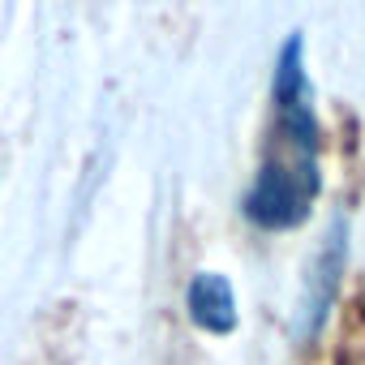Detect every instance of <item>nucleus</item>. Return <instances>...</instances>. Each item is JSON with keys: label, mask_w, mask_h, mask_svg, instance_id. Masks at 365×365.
Masks as SVG:
<instances>
[{"label": "nucleus", "mask_w": 365, "mask_h": 365, "mask_svg": "<svg viewBox=\"0 0 365 365\" xmlns=\"http://www.w3.org/2000/svg\"><path fill=\"white\" fill-rule=\"evenodd\" d=\"M322 194V125L305 69V39L292 31L275 61L271 82V129L262 159L241 198V211L262 232H292L314 215Z\"/></svg>", "instance_id": "1"}, {"label": "nucleus", "mask_w": 365, "mask_h": 365, "mask_svg": "<svg viewBox=\"0 0 365 365\" xmlns=\"http://www.w3.org/2000/svg\"><path fill=\"white\" fill-rule=\"evenodd\" d=\"M344 267H348V220L335 215L322 245L314 250L309 258V271H305V288H301V305L292 314V335L301 344H314L335 309V297H339V284H344Z\"/></svg>", "instance_id": "2"}, {"label": "nucleus", "mask_w": 365, "mask_h": 365, "mask_svg": "<svg viewBox=\"0 0 365 365\" xmlns=\"http://www.w3.org/2000/svg\"><path fill=\"white\" fill-rule=\"evenodd\" d=\"M185 309L194 318V327H202L207 335H232L241 314H237V292L228 284V275L220 271H198L185 288Z\"/></svg>", "instance_id": "3"}]
</instances>
